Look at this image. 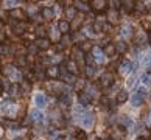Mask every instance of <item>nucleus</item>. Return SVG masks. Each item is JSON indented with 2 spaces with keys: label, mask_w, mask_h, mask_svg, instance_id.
<instances>
[{
  "label": "nucleus",
  "mask_w": 151,
  "mask_h": 140,
  "mask_svg": "<svg viewBox=\"0 0 151 140\" xmlns=\"http://www.w3.org/2000/svg\"><path fill=\"white\" fill-rule=\"evenodd\" d=\"M67 69H69L70 75H75V73H78V65L73 62V61H69V62H67Z\"/></svg>",
  "instance_id": "26"
},
{
  "label": "nucleus",
  "mask_w": 151,
  "mask_h": 140,
  "mask_svg": "<svg viewBox=\"0 0 151 140\" xmlns=\"http://www.w3.org/2000/svg\"><path fill=\"white\" fill-rule=\"evenodd\" d=\"M3 73L6 75V76H9L11 80H16V81L20 80V73H19L17 70H16V67L11 65V64H8V65L3 67Z\"/></svg>",
  "instance_id": "1"
},
{
  "label": "nucleus",
  "mask_w": 151,
  "mask_h": 140,
  "mask_svg": "<svg viewBox=\"0 0 151 140\" xmlns=\"http://www.w3.org/2000/svg\"><path fill=\"white\" fill-rule=\"evenodd\" d=\"M137 140H145V139H143V137H139V139H137Z\"/></svg>",
  "instance_id": "48"
},
{
  "label": "nucleus",
  "mask_w": 151,
  "mask_h": 140,
  "mask_svg": "<svg viewBox=\"0 0 151 140\" xmlns=\"http://www.w3.org/2000/svg\"><path fill=\"white\" fill-rule=\"evenodd\" d=\"M148 123L151 125V111H150V114H148Z\"/></svg>",
  "instance_id": "47"
},
{
  "label": "nucleus",
  "mask_w": 151,
  "mask_h": 140,
  "mask_svg": "<svg viewBox=\"0 0 151 140\" xmlns=\"http://www.w3.org/2000/svg\"><path fill=\"white\" fill-rule=\"evenodd\" d=\"M114 81V75L111 73V72H106V73H103L101 76H100V86L101 87H108L111 86V83Z\"/></svg>",
  "instance_id": "6"
},
{
  "label": "nucleus",
  "mask_w": 151,
  "mask_h": 140,
  "mask_svg": "<svg viewBox=\"0 0 151 140\" xmlns=\"http://www.w3.org/2000/svg\"><path fill=\"white\" fill-rule=\"evenodd\" d=\"M91 100H92V97H91L87 92H81V93H80V101H81L83 104H89V103H91Z\"/></svg>",
  "instance_id": "22"
},
{
  "label": "nucleus",
  "mask_w": 151,
  "mask_h": 140,
  "mask_svg": "<svg viewBox=\"0 0 151 140\" xmlns=\"http://www.w3.org/2000/svg\"><path fill=\"white\" fill-rule=\"evenodd\" d=\"M134 5H136V2H132V0H126V2H122V6H123V11H125V13H129V11H132Z\"/></svg>",
  "instance_id": "18"
},
{
  "label": "nucleus",
  "mask_w": 151,
  "mask_h": 140,
  "mask_svg": "<svg viewBox=\"0 0 151 140\" xmlns=\"http://www.w3.org/2000/svg\"><path fill=\"white\" fill-rule=\"evenodd\" d=\"M42 118H44V115H42V112H39V111H33L31 115H30V120L31 121H39V123H41Z\"/></svg>",
  "instance_id": "19"
},
{
  "label": "nucleus",
  "mask_w": 151,
  "mask_h": 140,
  "mask_svg": "<svg viewBox=\"0 0 151 140\" xmlns=\"http://www.w3.org/2000/svg\"><path fill=\"white\" fill-rule=\"evenodd\" d=\"M75 8L81 9V11H87L89 9V3L87 2H81V0H76V2H75Z\"/></svg>",
  "instance_id": "24"
},
{
  "label": "nucleus",
  "mask_w": 151,
  "mask_h": 140,
  "mask_svg": "<svg viewBox=\"0 0 151 140\" xmlns=\"http://www.w3.org/2000/svg\"><path fill=\"white\" fill-rule=\"evenodd\" d=\"M128 100V93L126 90H120L119 93H117V103H125Z\"/></svg>",
  "instance_id": "29"
},
{
  "label": "nucleus",
  "mask_w": 151,
  "mask_h": 140,
  "mask_svg": "<svg viewBox=\"0 0 151 140\" xmlns=\"http://www.w3.org/2000/svg\"><path fill=\"white\" fill-rule=\"evenodd\" d=\"M95 73V69H93V67H86V76H92Z\"/></svg>",
  "instance_id": "38"
},
{
  "label": "nucleus",
  "mask_w": 151,
  "mask_h": 140,
  "mask_svg": "<svg viewBox=\"0 0 151 140\" xmlns=\"http://www.w3.org/2000/svg\"><path fill=\"white\" fill-rule=\"evenodd\" d=\"M148 44H151V30H150V33H148Z\"/></svg>",
  "instance_id": "46"
},
{
  "label": "nucleus",
  "mask_w": 151,
  "mask_h": 140,
  "mask_svg": "<svg viewBox=\"0 0 151 140\" xmlns=\"http://www.w3.org/2000/svg\"><path fill=\"white\" fill-rule=\"evenodd\" d=\"M80 121H81V125L84 126V128H92V126H93V123H95V117H93V114L84 112V114L81 115Z\"/></svg>",
  "instance_id": "3"
},
{
  "label": "nucleus",
  "mask_w": 151,
  "mask_h": 140,
  "mask_svg": "<svg viewBox=\"0 0 151 140\" xmlns=\"http://www.w3.org/2000/svg\"><path fill=\"white\" fill-rule=\"evenodd\" d=\"M120 123L123 126H129L131 125V120L128 118V117H120Z\"/></svg>",
  "instance_id": "35"
},
{
  "label": "nucleus",
  "mask_w": 151,
  "mask_h": 140,
  "mask_svg": "<svg viewBox=\"0 0 151 140\" xmlns=\"http://www.w3.org/2000/svg\"><path fill=\"white\" fill-rule=\"evenodd\" d=\"M9 17H11V19H16V22H25L27 14H25V11L16 8V9H13V11L9 13Z\"/></svg>",
  "instance_id": "5"
},
{
  "label": "nucleus",
  "mask_w": 151,
  "mask_h": 140,
  "mask_svg": "<svg viewBox=\"0 0 151 140\" xmlns=\"http://www.w3.org/2000/svg\"><path fill=\"white\" fill-rule=\"evenodd\" d=\"M119 70H120L122 75H128V73H131V70H132V64L129 62V61H123V62L120 64V67H119Z\"/></svg>",
  "instance_id": "9"
},
{
  "label": "nucleus",
  "mask_w": 151,
  "mask_h": 140,
  "mask_svg": "<svg viewBox=\"0 0 151 140\" xmlns=\"http://www.w3.org/2000/svg\"><path fill=\"white\" fill-rule=\"evenodd\" d=\"M20 87H22V90H24V92H30L31 84H30V83H22V84H20Z\"/></svg>",
  "instance_id": "36"
},
{
  "label": "nucleus",
  "mask_w": 151,
  "mask_h": 140,
  "mask_svg": "<svg viewBox=\"0 0 151 140\" xmlns=\"http://www.w3.org/2000/svg\"><path fill=\"white\" fill-rule=\"evenodd\" d=\"M70 101H72V97H70V93H61V97H59V103L63 104V106H69L70 104Z\"/></svg>",
  "instance_id": "16"
},
{
  "label": "nucleus",
  "mask_w": 151,
  "mask_h": 140,
  "mask_svg": "<svg viewBox=\"0 0 151 140\" xmlns=\"http://www.w3.org/2000/svg\"><path fill=\"white\" fill-rule=\"evenodd\" d=\"M145 95H147V90H145V87H140L136 93H134V97H132V104H134V106H140V104L143 103Z\"/></svg>",
  "instance_id": "4"
},
{
  "label": "nucleus",
  "mask_w": 151,
  "mask_h": 140,
  "mask_svg": "<svg viewBox=\"0 0 151 140\" xmlns=\"http://www.w3.org/2000/svg\"><path fill=\"white\" fill-rule=\"evenodd\" d=\"M53 14H55V11L52 8H48V6H45V8L42 9V17L45 19V20H50V19L53 17Z\"/></svg>",
  "instance_id": "20"
},
{
  "label": "nucleus",
  "mask_w": 151,
  "mask_h": 140,
  "mask_svg": "<svg viewBox=\"0 0 151 140\" xmlns=\"http://www.w3.org/2000/svg\"><path fill=\"white\" fill-rule=\"evenodd\" d=\"M136 8H137L139 11H145V8H143V2H136Z\"/></svg>",
  "instance_id": "40"
},
{
  "label": "nucleus",
  "mask_w": 151,
  "mask_h": 140,
  "mask_svg": "<svg viewBox=\"0 0 151 140\" xmlns=\"http://www.w3.org/2000/svg\"><path fill=\"white\" fill-rule=\"evenodd\" d=\"M147 67L151 70V53L148 55V58H147Z\"/></svg>",
  "instance_id": "43"
},
{
  "label": "nucleus",
  "mask_w": 151,
  "mask_h": 140,
  "mask_svg": "<svg viewBox=\"0 0 151 140\" xmlns=\"http://www.w3.org/2000/svg\"><path fill=\"white\" fill-rule=\"evenodd\" d=\"M129 30H131V27H129V25H125V27H123L122 34H123V36H129Z\"/></svg>",
  "instance_id": "39"
},
{
  "label": "nucleus",
  "mask_w": 151,
  "mask_h": 140,
  "mask_svg": "<svg viewBox=\"0 0 151 140\" xmlns=\"http://www.w3.org/2000/svg\"><path fill=\"white\" fill-rule=\"evenodd\" d=\"M86 62H87V65H89V67H93V64H95V58H93V55H87V56H86Z\"/></svg>",
  "instance_id": "33"
},
{
  "label": "nucleus",
  "mask_w": 151,
  "mask_h": 140,
  "mask_svg": "<svg viewBox=\"0 0 151 140\" xmlns=\"http://www.w3.org/2000/svg\"><path fill=\"white\" fill-rule=\"evenodd\" d=\"M103 55H104V56H114V55H115L114 44H108V45L104 47V50H103Z\"/></svg>",
  "instance_id": "17"
},
{
  "label": "nucleus",
  "mask_w": 151,
  "mask_h": 140,
  "mask_svg": "<svg viewBox=\"0 0 151 140\" xmlns=\"http://www.w3.org/2000/svg\"><path fill=\"white\" fill-rule=\"evenodd\" d=\"M9 92H11V93L14 95L16 92H19V87H17V86H11V89H9Z\"/></svg>",
  "instance_id": "42"
},
{
  "label": "nucleus",
  "mask_w": 151,
  "mask_h": 140,
  "mask_svg": "<svg viewBox=\"0 0 151 140\" xmlns=\"http://www.w3.org/2000/svg\"><path fill=\"white\" fill-rule=\"evenodd\" d=\"M3 39H5V34H3V33H2V31H0V42H2V41H3Z\"/></svg>",
  "instance_id": "45"
},
{
  "label": "nucleus",
  "mask_w": 151,
  "mask_h": 140,
  "mask_svg": "<svg viewBox=\"0 0 151 140\" xmlns=\"http://www.w3.org/2000/svg\"><path fill=\"white\" fill-rule=\"evenodd\" d=\"M83 17H84L83 14H78L76 17L73 19V22H72V28H75V30H76V28H80L81 24H83Z\"/></svg>",
  "instance_id": "21"
},
{
  "label": "nucleus",
  "mask_w": 151,
  "mask_h": 140,
  "mask_svg": "<svg viewBox=\"0 0 151 140\" xmlns=\"http://www.w3.org/2000/svg\"><path fill=\"white\" fill-rule=\"evenodd\" d=\"M106 19H108L111 24H117V22H119V13H117V9H109Z\"/></svg>",
  "instance_id": "13"
},
{
  "label": "nucleus",
  "mask_w": 151,
  "mask_h": 140,
  "mask_svg": "<svg viewBox=\"0 0 151 140\" xmlns=\"http://www.w3.org/2000/svg\"><path fill=\"white\" fill-rule=\"evenodd\" d=\"M111 5H112L114 9H117V8H119V5H122V2H111Z\"/></svg>",
  "instance_id": "44"
},
{
  "label": "nucleus",
  "mask_w": 151,
  "mask_h": 140,
  "mask_svg": "<svg viewBox=\"0 0 151 140\" xmlns=\"http://www.w3.org/2000/svg\"><path fill=\"white\" fill-rule=\"evenodd\" d=\"M0 93H2V87H0Z\"/></svg>",
  "instance_id": "50"
},
{
  "label": "nucleus",
  "mask_w": 151,
  "mask_h": 140,
  "mask_svg": "<svg viewBox=\"0 0 151 140\" xmlns=\"http://www.w3.org/2000/svg\"><path fill=\"white\" fill-rule=\"evenodd\" d=\"M93 56H95V59H97L98 62H103L104 61V56H103L101 52H100V48H93Z\"/></svg>",
  "instance_id": "31"
},
{
  "label": "nucleus",
  "mask_w": 151,
  "mask_h": 140,
  "mask_svg": "<svg viewBox=\"0 0 151 140\" xmlns=\"http://www.w3.org/2000/svg\"><path fill=\"white\" fill-rule=\"evenodd\" d=\"M45 75H47L48 78H58V76H59V67H56V65L48 67V69L45 70Z\"/></svg>",
  "instance_id": "12"
},
{
  "label": "nucleus",
  "mask_w": 151,
  "mask_h": 140,
  "mask_svg": "<svg viewBox=\"0 0 151 140\" xmlns=\"http://www.w3.org/2000/svg\"><path fill=\"white\" fill-rule=\"evenodd\" d=\"M13 31L16 34H22L24 31H27V24L25 22H14L13 24Z\"/></svg>",
  "instance_id": "10"
},
{
  "label": "nucleus",
  "mask_w": 151,
  "mask_h": 140,
  "mask_svg": "<svg viewBox=\"0 0 151 140\" xmlns=\"http://www.w3.org/2000/svg\"><path fill=\"white\" fill-rule=\"evenodd\" d=\"M70 42H72V37L69 34H64V37L61 39V45L59 48H65V47H69L70 45Z\"/></svg>",
  "instance_id": "25"
},
{
  "label": "nucleus",
  "mask_w": 151,
  "mask_h": 140,
  "mask_svg": "<svg viewBox=\"0 0 151 140\" xmlns=\"http://www.w3.org/2000/svg\"><path fill=\"white\" fill-rule=\"evenodd\" d=\"M89 5H91V8L95 13H103V11H106V8H108V2H106V0H92Z\"/></svg>",
  "instance_id": "2"
},
{
  "label": "nucleus",
  "mask_w": 151,
  "mask_h": 140,
  "mask_svg": "<svg viewBox=\"0 0 151 140\" xmlns=\"http://www.w3.org/2000/svg\"><path fill=\"white\" fill-rule=\"evenodd\" d=\"M36 34L39 36V39H44V37H45V34H47V28L44 27V25H37V28H36Z\"/></svg>",
  "instance_id": "23"
},
{
  "label": "nucleus",
  "mask_w": 151,
  "mask_h": 140,
  "mask_svg": "<svg viewBox=\"0 0 151 140\" xmlns=\"http://www.w3.org/2000/svg\"><path fill=\"white\" fill-rule=\"evenodd\" d=\"M50 89H52V90H55V92H58V93H63V92H61V89H63V86H61V84H50V86H48Z\"/></svg>",
  "instance_id": "32"
},
{
  "label": "nucleus",
  "mask_w": 151,
  "mask_h": 140,
  "mask_svg": "<svg viewBox=\"0 0 151 140\" xmlns=\"http://www.w3.org/2000/svg\"><path fill=\"white\" fill-rule=\"evenodd\" d=\"M58 28H59L61 33H64V34H69V31H70V24H69L67 20H61L59 24H58Z\"/></svg>",
  "instance_id": "14"
},
{
  "label": "nucleus",
  "mask_w": 151,
  "mask_h": 140,
  "mask_svg": "<svg viewBox=\"0 0 151 140\" xmlns=\"http://www.w3.org/2000/svg\"><path fill=\"white\" fill-rule=\"evenodd\" d=\"M78 48H80V50H81V52H83V53H84V52H89V50H91V48H92V44H91V42H89V41H84V42H81V45H80V47H78Z\"/></svg>",
  "instance_id": "30"
},
{
  "label": "nucleus",
  "mask_w": 151,
  "mask_h": 140,
  "mask_svg": "<svg viewBox=\"0 0 151 140\" xmlns=\"http://www.w3.org/2000/svg\"><path fill=\"white\" fill-rule=\"evenodd\" d=\"M35 101H36V104L39 106V108H45L47 98H45V95H44V93H37L36 98H35Z\"/></svg>",
  "instance_id": "15"
},
{
  "label": "nucleus",
  "mask_w": 151,
  "mask_h": 140,
  "mask_svg": "<svg viewBox=\"0 0 151 140\" xmlns=\"http://www.w3.org/2000/svg\"><path fill=\"white\" fill-rule=\"evenodd\" d=\"M83 55H84V53H83L80 48H73V52H72L73 59H72V61H73L76 65H83Z\"/></svg>",
  "instance_id": "8"
},
{
  "label": "nucleus",
  "mask_w": 151,
  "mask_h": 140,
  "mask_svg": "<svg viewBox=\"0 0 151 140\" xmlns=\"http://www.w3.org/2000/svg\"><path fill=\"white\" fill-rule=\"evenodd\" d=\"M65 16L69 19H75L76 17V8L75 6H69V8L65 9Z\"/></svg>",
  "instance_id": "27"
},
{
  "label": "nucleus",
  "mask_w": 151,
  "mask_h": 140,
  "mask_svg": "<svg viewBox=\"0 0 151 140\" xmlns=\"http://www.w3.org/2000/svg\"><path fill=\"white\" fill-rule=\"evenodd\" d=\"M114 47H115V53H117V52H119V53H125V52H126V48H128V47H126V44H125V42H122V41H120V42H117Z\"/></svg>",
  "instance_id": "28"
},
{
  "label": "nucleus",
  "mask_w": 151,
  "mask_h": 140,
  "mask_svg": "<svg viewBox=\"0 0 151 140\" xmlns=\"http://www.w3.org/2000/svg\"><path fill=\"white\" fill-rule=\"evenodd\" d=\"M93 30H95V31H101V30H103V22H100V20H98V22H95Z\"/></svg>",
  "instance_id": "37"
},
{
  "label": "nucleus",
  "mask_w": 151,
  "mask_h": 140,
  "mask_svg": "<svg viewBox=\"0 0 151 140\" xmlns=\"http://www.w3.org/2000/svg\"><path fill=\"white\" fill-rule=\"evenodd\" d=\"M104 140H112V139H104Z\"/></svg>",
  "instance_id": "49"
},
{
  "label": "nucleus",
  "mask_w": 151,
  "mask_h": 140,
  "mask_svg": "<svg viewBox=\"0 0 151 140\" xmlns=\"http://www.w3.org/2000/svg\"><path fill=\"white\" fill-rule=\"evenodd\" d=\"M83 86H84V83H83V81H78V83L75 84V89H78V90H80V89H83Z\"/></svg>",
  "instance_id": "41"
},
{
  "label": "nucleus",
  "mask_w": 151,
  "mask_h": 140,
  "mask_svg": "<svg viewBox=\"0 0 151 140\" xmlns=\"http://www.w3.org/2000/svg\"><path fill=\"white\" fill-rule=\"evenodd\" d=\"M36 47H37V50H48L50 48V41L47 37H44V39H37V42H36Z\"/></svg>",
  "instance_id": "11"
},
{
  "label": "nucleus",
  "mask_w": 151,
  "mask_h": 140,
  "mask_svg": "<svg viewBox=\"0 0 151 140\" xmlns=\"http://www.w3.org/2000/svg\"><path fill=\"white\" fill-rule=\"evenodd\" d=\"M76 139L78 140H87V136L84 131H76Z\"/></svg>",
  "instance_id": "34"
},
{
  "label": "nucleus",
  "mask_w": 151,
  "mask_h": 140,
  "mask_svg": "<svg viewBox=\"0 0 151 140\" xmlns=\"http://www.w3.org/2000/svg\"><path fill=\"white\" fill-rule=\"evenodd\" d=\"M3 112L6 115H9V117H14V114H16V104L11 103V101H5L3 103Z\"/></svg>",
  "instance_id": "7"
}]
</instances>
